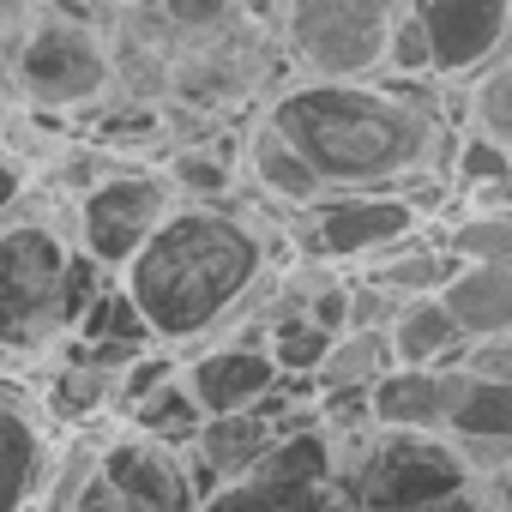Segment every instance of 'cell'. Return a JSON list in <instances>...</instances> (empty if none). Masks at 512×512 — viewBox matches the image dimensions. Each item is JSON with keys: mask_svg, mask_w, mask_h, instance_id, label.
I'll use <instances>...</instances> for the list:
<instances>
[{"mask_svg": "<svg viewBox=\"0 0 512 512\" xmlns=\"http://www.w3.org/2000/svg\"><path fill=\"white\" fill-rule=\"evenodd\" d=\"M320 175L326 193H410L428 217L446 205L458 103L440 79H290L260 109Z\"/></svg>", "mask_w": 512, "mask_h": 512, "instance_id": "1", "label": "cell"}, {"mask_svg": "<svg viewBox=\"0 0 512 512\" xmlns=\"http://www.w3.org/2000/svg\"><path fill=\"white\" fill-rule=\"evenodd\" d=\"M284 229L260 205L235 199H181L139 253L109 278L139 314L145 338L163 350H199L223 332L235 302L284 260Z\"/></svg>", "mask_w": 512, "mask_h": 512, "instance_id": "2", "label": "cell"}, {"mask_svg": "<svg viewBox=\"0 0 512 512\" xmlns=\"http://www.w3.org/2000/svg\"><path fill=\"white\" fill-rule=\"evenodd\" d=\"M109 278L85 260L73 205L31 187L0 217V362L43 368L73 338L79 314Z\"/></svg>", "mask_w": 512, "mask_h": 512, "instance_id": "3", "label": "cell"}, {"mask_svg": "<svg viewBox=\"0 0 512 512\" xmlns=\"http://www.w3.org/2000/svg\"><path fill=\"white\" fill-rule=\"evenodd\" d=\"M332 440V488L356 512H404L470 494L476 476L446 434H398V428H356Z\"/></svg>", "mask_w": 512, "mask_h": 512, "instance_id": "4", "label": "cell"}, {"mask_svg": "<svg viewBox=\"0 0 512 512\" xmlns=\"http://www.w3.org/2000/svg\"><path fill=\"white\" fill-rule=\"evenodd\" d=\"M115 91V49L91 19L37 13L7 49V103L31 115H91Z\"/></svg>", "mask_w": 512, "mask_h": 512, "instance_id": "5", "label": "cell"}, {"mask_svg": "<svg viewBox=\"0 0 512 512\" xmlns=\"http://www.w3.org/2000/svg\"><path fill=\"white\" fill-rule=\"evenodd\" d=\"M422 223H428V211L410 193H320L314 205L278 217L290 253L320 260V266H338V272L368 266L374 253L398 247Z\"/></svg>", "mask_w": 512, "mask_h": 512, "instance_id": "6", "label": "cell"}, {"mask_svg": "<svg viewBox=\"0 0 512 512\" xmlns=\"http://www.w3.org/2000/svg\"><path fill=\"white\" fill-rule=\"evenodd\" d=\"M73 205V235H79V247H85V260L103 272V278H115L133 253H139V241L181 205L175 199V187H169V175L151 163V157H115L79 199H67Z\"/></svg>", "mask_w": 512, "mask_h": 512, "instance_id": "7", "label": "cell"}, {"mask_svg": "<svg viewBox=\"0 0 512 512\" xmlns=\"http://www.w3.org/2000/svg\"><path fill=\"white\" fill-rule=\"evenodd\" d=\"M398 7L404 0H284V55L302 79L380 73V49Z\"/></svg>", "mask_w": 512, "mask_h": 512, "instance_id": "8", "label": "cell"}, {"mask_svg": "<svg viewBox=\"0 0 512 512\" xmlns=\"http://www.w3.org/2000/svg\"><path fill=\"white\" fill-rule=\"evenodd\" d=\"M73 428L55 422L43 404L37 368H7L0 362V512H37Z\"/></svg>", "mask_w": 512, "mask_h": 512, "instance_id": "9", "label": "cell"}, {"mask_svg": "<svg viewBox=\"0 0 512 512\" xmlns=\"http://www.w3.org/2000/svg\"><path fill=\"white\" fill-rule=\"evenodd\" d=\"M97 482L115 488L133 512H193L199 506V482L181 446H157L133 428H103L97 440Z\"/></svg>", "mask_w": 512, "mask_h": 512, "instance_id": "10", "label": "cell"}, {"mask_svg": "<svg viewBox=\"0 0 512 512\" xmlns=\"http://www.w3.org/2000/svg\"><path fill=\"white\" fill-rule=\"evenodd\" d=\"M410 13L428 37V73L440 85H464L476 67L506 55L512 0H410Z\"/></svg>", "mask_w": 512, "mask_h": 512, "instance_id": "11", "label": "cell"}, {"mask_svg": "<svg viewBox=\"0 0 512 512\" xmlns=\"http://www.w3.org/2000/svg\"><path fill=\"white\" fill-rule=\"evenodd\" d=\"M181 386L193 392V404L205 416H229V410H253L266 392H278L284 374L266 356V344L223 338V344H199L181 356Z\"/></svg>", "mask_w": 512, "mask_h": 512, "instance_id": "12", "label": "cell"}, {"mask_svg": "<svg viewBox=\"0 0 512 512\" xmlns=\"http://www.w3.org/2000/svg\"><path fill=\"white\" fill-rule=\"evenodd\" d=\"M241 175L253 181V193H260L266 205H278V211H302V205H314L326 187H320V175H314V163L260 115L247 127V139H241Z\"/></svg>", "mask_w": 512, "mask_h": 512, "instance_id": "13", "label": "cell"}, {"mask_svg": "<svg viewBox=\"0 0 512 512\" xmlns=\"http://www.w3.org/2000/svg\"><path fill=\"white\" fill-rule=\"evenodd\" d=\"M368 422L398 434H440L446 428V374L440 368H386L368 386Z\"/></svg>", "mask_w": 512, "mask_h": 512, "instance_id": "14", "label": "cell"}, {"mask_svg": "<svg viewBox=\"0 0 512 512\" xmlns=\"http://www.w3.org/2000/svg\"><path fill=\"white\" fill-rule=\"evenodd\" d=\"M175 199H229L235 193V175H241V145L229 133H205V139H169L157 157H151Z\"/></svg>", "mask_w": 512, "mask_h": 512, "instance_id": "15", "label": "cell"}, {"mask_svg": "<svg viewBox=\"0 0 512 512\" xmlns=\"http://www.w3.org/2000/svg\"><path fill=\"white\" fill-rule=\"evenodd\" d=\"M440 308L464 338H506L512 332V266H458L440 284Z\"/></svg>", "mask_w": 512, "mask_h": 512, "instance_id": "16", "label": "cell"}, {"mask_svg": "<svg viewBox=\"0 0 512 512\" xmlns=\"http://www.w3.org/2000/svg\"><path fill=\"white\" fill-rule=\"evenodd\" d=\"M464 344L470 338L452 326V314L440 308V296H410L386 320V350H392L398 368H452Z\"/></svg>", "mask_w": 512, "mask_h": 512, "instance_id": "17", "label": "cell"}, {"mask_svg": "<svg viewBox=\"0 0 512 512\" xmlns=\"http://www.w3.org/2000/svg\"><path fill=\"white\" fill-rule=\"evenodd\" d=\"M362 278H374L380 290H392L398 302H410V296H440V284L458 272V260L434 241V229L422 223L416 235H404L398 247H386V253H374L368 266H356Z\"/></svg>", "mask_w": 512, "mask_h": 512, "instance_id": "18", "label": "cell"}, {"mask_svg": "<svg viewBox=\"0 0 512 512\" xmlns=\"http://www.w3.org/2000/svg\"><path fill=\"white\" fill-rule=\"evenodd\" d=\"M326 500H332V482H290V476L247 470L199 494L193 512H326Z\"/></svg>", "mask_w": 512, "mask_h": 512, "instance_id": "19", "label": "cell"}, {"mask_svg": "<svg viewBox=\"0 0 512 512\" xmlns=\"http://www.w3.org/2000/svg\"><path fill=\"white\" fill-rule=\"evenodd\" d=\"M452 97H458V127L464 133L512 151V61L506 55H494L488 67H476L464 85H452Z\"/></svg>", "mask_w": 512, "mask_h": 512, "instance_id": "20", "label": "cell"}, {"mask_svg": "<svg viewBox=\"0 0 512 512\" xmlns=\"http://www.w3.org/2000/svg\"><path fill=\"white\" fill-rule=\"evenodd\" d=\"M386 368H398L392 350H386V332H338V338L326 344V356L314 362L308 392H314V398H320V392H368Z\"/></svg>", "mask_w": 512, "mask_h": 512, "instance_id": "21", "label": "cell"}, {"mask_svg": "<svg viewBox=\"0 0 512 512\" xmlns=\"http://www.w3.org/2000/svg\"><path fill=\"white\" fill-rule=\"evenodd\" d=\"M205 422V410L193 404V392L181 386V374L169 380V386H157V392H145L115 428H133V434H145V440H157V446H181L187 452V440H193V428Z\"/></svg>", "mask_w": 512, "mask_h": 512, "instance_id": "22", "label": "cell"}, {"mask_svg": "<svg viewBox=\"0 0 512 512\" xmlns=\"http://www.w3.org/2000/svg\"><path fill=\"white\" fill-rule=\"evenodd\" d=\"M181 374V350H163V344H145L127 368H115L109 374V422H121L145 392H157V386H169Z\"/></svg>", "mask_w": 512, "mask_h": 512, "instance_id": "23", "label": "cell"}, {"mask_svg": "<svg viewBox=\"0 0 512 512\" xmlns=\"http://www.w3.org/2000/svg\"><path fill=\"white\" fill-rule=\"evenodd\" d=\"M260 344H266V356L278 362V374H284V380H308V374H314V362L326 356L332 332H320L308 314H290V320H272Z\"/></svg>", "mask_w": 512, "mask_h": 512, "instance_id": "24", "label": "cell"}, {"mask_svg": "<svg viewBox=\"0 0 512 512\" xmlns=\"http://www.w3.org/2000/svg\"><path fill=\"white\" fill-rule=\"evenodd\" d=\"M380 73H392V79H434V73H428V37H422V25H416V13H410V0L398 7V19H392V31H386Z\"/></svg>", "mask_w": 512, "mask_h": 512, "instance_id": "25", "label": "cell"}, {"mask_svg": "<svg viewBox=\"0 0 512 512\" xmlns=\"http://www.w3.org/2000/svg\"><path fill=\"white\" fill-rule=\"evenodd\" d=\"M175 37H211V31H223L235 13H241V0H157L151 7Z\"/></svg>", "mask_w": 512, "mask_h": 512, "instance_id": "26", "label": "cell"}, {"mask_svg": "<svg viewBox=\"0 0 512 512\" xmlns=\"http://www.w3.org/2000/svg\"><path fill=\"white\" fill-rule=\"evenodd\" d=\"M91 464H97V458H91ZM43 512H133V506H127L115 488H103V482H97V470H85L67 494L43 500Z\"/></svg>", "mask_w": 512, "mask_h": 512, "instance_id": "27", "label": "cell"}, {"mask_svg": "<svg viewBox=\"0 0 512 512\" xmlns=\"http://www.w3.org/2000/svg\"><path fill=\"white\" fill-rule=\"evenodd\" d=\"M452 368H464L476 380H512V332L506 338H470Z\"/></svg>", "mask_w": 512, "mask_h": 512, "instance_id": "28", "label": "cell"}, {"mask_svg": "<svg viewBox=\"0 0 512 512\" xmlns=\"http://www.w3.org/2000/svg\"><path fill=\"white\" fill-rule=\"evenodd\" d=\"M404 512H500V476L476 482L470 494H452V500H434V506H404Z\"/></svg>", "mask_w": 512, "mask_h": 512, "instance_id": "29", "label": "cell"}, {"mask_svg": "<svg viewBox=\"0 0 512 512\" xmlns=\"http://www.w3.org/2000/svg\"><path fill=\"white\" fill-rule=\"evenodd\" d=\"M31 187H37V175H31V169L13 157V151H0V217H7V211H13V205L31 193Z\"/></svg>", "mask_w": 512, "mask_h": 512, "instance_id": "30", "label": "cell"}, {"mask_svg": "<svg viewBox=\"0 0 512 512\" xmlns=\"http://www.w3.org/2000/svg\"><path fill=\"white\" fill-rule=\"evenodd\" d=\"M121 7H157V0H121Z\"/></svg>", "mask_w": 512, "mask_h": 512, "instance_id": "31", "label": "cell"}]
</instances>
